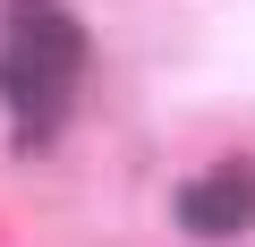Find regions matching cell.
<instances>
[{
  "label": "cell",
  "mask_w": 255,
  "mask_h": 247,
  "mask_svg": "<svg viewBox=\"0 0 255 247\" xmlns=\"http://www.w3.org/2000/svg\"><path fill=\"white\" fill-rule=\"evenodd\" d=\"M77 68H85V26L60 0H0V94L17 102L26 145H43L60 128Z\"/></svg>",
  "instance_id": "cell-1"
},
{
  "label": "cell",
  "mask_w": 255,
  "mask_h": 247,
  "mask_svg": "<svg viewBox=\"0 0 255 247\" xmlns=\"http://www.w3.org/2000/svg\"><path fill=\"white\" fill-rule=\"evenodd\" d=\"M247 222H255V162H213V171H196V179L179 188V230L230 239V230H247Z\"/></svg>",
  "instance_id": "cell-2"
}]
</instances>
